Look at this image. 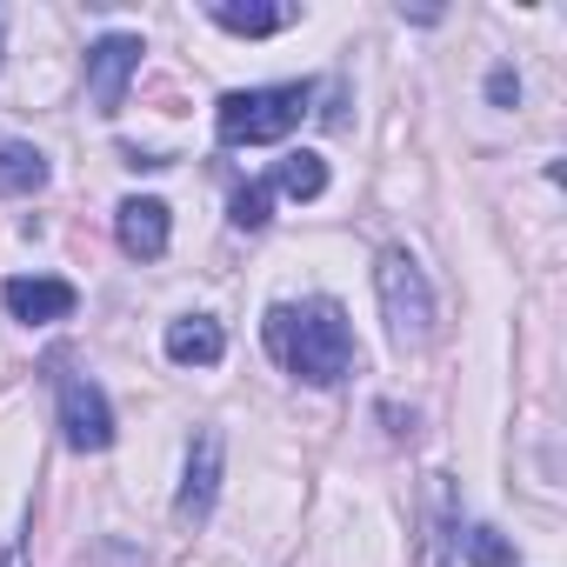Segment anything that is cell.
Listing matches in <instances>:
<instances>
[{
    "label": "cell",
    "mask_w": 567,
    "mask_h": 567,
    "mask_svg": "<svg viewBox=\"0 0 567 567\" xmlns=\"http://www.w3.org/2000/svg\"><path fill=\"white\" fill-rule=\"evenodd\" d=\"M301 114H308V87L301 81L295 87H240V94L220 101L214 134L227 147H267V141H288L301 127Z\"/></svg>",
    "instance_id": "7a4b0ae2"
},
{
    "label": "cell",
    "mask_w": 567,
    "mask_h": 567,
    "mask_svg": "<svg viewBox=\"0 0 567 567\" xmlns=\"http://www.w3.org/2000/svg\"><path fill=\"white\" fill-rule=\"evenodd\" d=\"M220 354H227V334H220L207 315H187V321L167 328V361H181V368H214Z\"/></svg>",
    "instance_id": "9c48e42d"
},
{
    "label": "cell",
    "mask_w": 567,
    "mask_h": 567,
    "mask_svg": "<svg viewBox=\"0 0 567 567\" xmlns=\"http://www.w3.org/2000/svg\"><path fill=\"white\" fill-rule=\"evenodd\" d=\"M207 21H214V28H227V34L260 41V34H280V28H288V21H295V8H254V0L240 8V0H214Z\"/></svg>",
    "instance_id": "30bf717a"
},
{
    "label": "cell",
    "mask_w": 567,
    "mask_h": 567,
    "mask_svg": "<svg viewBox=\"0 0 567 567\" xmlns=\"http://www.w3.org/2000/svg\"><path fill=\"white\" fill-rule=\"evenodd\" d=\"M61 434H68L74 454H107L114 447V408H107V394L87 374L61 381Z\"/></svg>",
    "instance_id": "277c9868"
},
{
    "label": "cell",
    "mask_w": 567,
    "mask_h": 567,
    "mask_svg": "<svg viewBox=\"0 0 567 567\" xmlns=\"http://www.w3.org/2000/svg\"><path fill=\"white\" fill-rule=\"evenodd\" d=\"M141 41L134 34H107V41H94L87 48V101H94V114H121V101H127V81L141 74Z\"/></svg>",
    "instance_id": "5b68a950"
},
{
    "label": "cell",
    "mask_w": 567,
    "mask_h": 567,
    "mask_svg": "<svg viewBox=\"0 0 567 567\" xmlns=\"http://www.w3.org/2000/svg\"><path fill=\"white\" fill-rule=\"evenodd\" d=\"M267 187H280V194H295V200H321L328 194V161L321 154H288L274 167V181Z\"/></svg>",
    "instance_id": "7c38bea8"
},
{
    "label": "cell",
    "mask_w": 567,
    "mask_h": 567,
    "mask_svg": "<svg viewBox=\"0 0 567 567\" xmlns=\"http://www.w3.org/2000/svg\"><path fill=\"white\" fill-rule=\"evenodd\" d=\"M374 280H381V308H388L394 341H401V348H421V341H427V328H434V295H427L421 267H414L401 247H388V254H381V267H374Z\"/></svg>",
    "instance_id": "3957f363"
},
{
    "label": "cell",
    "mask_w": 567,
    "mask_h": 567,
    "mask_svg": "<svg viewBox=\"0 0 567 567\" xmlns=\"http://www.w3.org/2000/svg\"><path fill=\"white\" fill-rule=\"evenodd\" d=\"M487 94H494V107H514V101H520V81H514V74L501 68V74L487 81Z\"/></svg>",
    "instance_id": "9a60e30c"
},
{
    "label": "cell",
    "mask_w": 567,
    "mask_h": 567,
    "mask_svg": "<svg viewBox=\"0 0 567 567\" xmlns=\"http://www.w3.org/2000/svg\"><path fill=\"white\" fill-rule=\"evenodd\" d=\"M114 234H121V247H127L134 260H161V254H167V234H174V214H167V200L134 194V200H121Z\"/></svg>",
    "instance_id": "52a82bcc"
},
{
    "label": "cell",
    "mask_w": 567,
    "mask_h": 567,
    "mask_svg": "<svg viewBox=\"0 0 567 567\" xmlns=\"http://www.w3.org/2000/svg\"><path fill=\"white\" fill-rule=\"evenodd\" d=\"M214 494H220V434L207 427V434L194 441V454H187V481H181V501H174V514H181V520H207Z\"/></svg>",
    "instance_id": "ba28073f"
},
{
    "label": "cell",
    "mask_w": 567,
    "mask_h": 567,
    "mask_svg": "<svg viewBox=\"0 0 567 567\" xmlns=\"http://www.w3.org/2000/svg\"><path fill=\"white\" fill-rule=\"evenodd\" d=\"M267 207H274V187H267V181H254V187H240V194H234V214H227V220H234L240 234H254V227H267Z\"/></svg>",
    "instance_id": "4fadbf2b"
},
{
    "label": "cell",
    "mask_w": 567,
    "mask_h": 567,
    "mask_svg": "<svg viewBox=\"0 0 567 567\" xmlns=\"http://www.w3.org/2000/svg\"><path fill=\"white\" fill-rule=\"evenodd\" d=\"M0 295H8V315L28 321V328H48V321H68L74 315V288H68V280H54V274H14Z\"/></svg>",
    "instance_id": "8992f818"
},
{
    "label": "cell",
    "mask_w": 567,
    "mask_h": 567,
    "mask_svg": "<svg viewBox=\"0 0 567 567\" xmlns=\"http://www.w3.org/2000/svg\"><path fill=\"white\" fill-rule=\"evenodd\" d=\"M274 361L301 374L308 388H334L348 368H354V328L334 301H301V308H267L260 321Z\"/></svg>",
    "instance_id": "6da1fadb"
},
{
    "label": "cell",
    "mask_w": 567,
    "mask_h": 567,
    "mask_svg": "<svg viewBox=\"0 0 567 567\" xmlns=\"http://www.w3.org/2000/svg\"><path fill=\"white\" fill-rule=\"evenodd\" d=\"M467 560H474V567H514V554H507V540H501L494 527H474V534H467Z\"/></svg>",
    "instance_id": "5bb4252c"
},
{
    "label": "cell",
    "mask_w": 567,
    "mask_h": 567,
    "mask_svg": "<svg viewBox=\"0 0 567 567\" xmlns=\"http://www.w3.org/2000/svg\"><path fill=\"white\" fill-rule=\"evenodd\" d=\"M48 187V154L28 147V141H8L0 147V194H41Z\"/></svg>",
    "instance_id": "8fae6325"
}]
</instances>
